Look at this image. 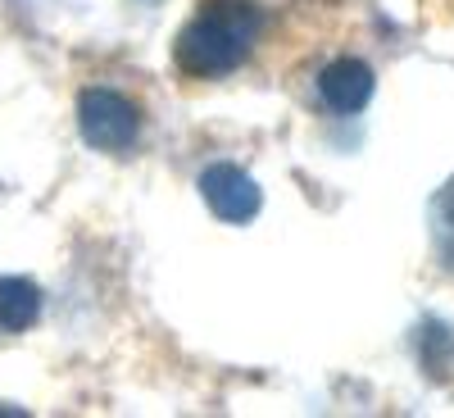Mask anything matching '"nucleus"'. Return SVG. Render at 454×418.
Wrapping results in <instances>:
<instances>
[{"mask_svg":"<svg viewBox=\"0 0 454 418\" xmlns=\"http://www.w3.org/2000/svg\"><path fill=\"white\" fill-rule=\"evenodd\" d=\"M78 128L82 141L105 155H123L141 137V109L114 87H87L78 96Z\"/></svg>","mask_w":454,"mask_h":418,"instance_id":"f03ea898","label":"nucleus"},{"mask_svg":"<svg viewBox=\"0 0 454 418\" xmlns=\"http://www.w3.org/2000/svg\"><path fill=\"white\" fill-rule=\"evenodd\" d=\"M200 196L223 223H250L263 205L254 177L237 164H209L200 173Z\"/></svg>","mask_w":454,"mask_h":418,"instance_id":"7ed1b4c3","label":"nucleus"},{"mask_svg":"<svg viewBox=\"0 0 454 418\" xmlns=\"http://www.w3.org/2000/svg\"><path fill=\"white\" fill-rule=\"evenodd\" d=\"M372 91H377V73H372L364 59L340 55V59H332V64L318 73V100H323L332 114H340V119H350V114L368 109Z\"/></svg>","mask_w":454,"mask_h":418,"instance_id":"20e7f679","label":"nucleus"},{"mask_svg":"<svg viewBox=\"0 0 454 418\" xmlns=\"http://www.w3.org/2000/svg\"><path fill=\"white\" fill-rule=\"evenodd\" d=\"M436 241H441V255L454 264V182L441 192L436 201Z\"/></svg>","mask_w":454,"mask_h":418,"instance_id":"423d86ee","label":"nucleus"},{"mask_svg":"<svg viewBox=\"0 0 454 418\" xmlns=\"http://www.w3.org/2000/svg\"><path fill=\"white\" fill-rule=\"evenodd\" d=\"M263 36V10L254 0H200L173 46V64L182 78H227L237 73Z\"/></svg>","mask_w":454,"mask_h":418,"instance_id":"f257e3e1","label":"nucleus"},{"mask_svg":"<svg viewBox=\"0 0 454 418\" xmlns=\"http://www.w3.org/2000/svg\"><path fill=\"white\" fill-rule=\"evenodd\" d=\"M42 319V291L27 278H0V332H27Z\"/></svg>","mask_w":454,"mask_h":418,"instance_id":"39448f33","label":"nucleus"}]
</instances>
